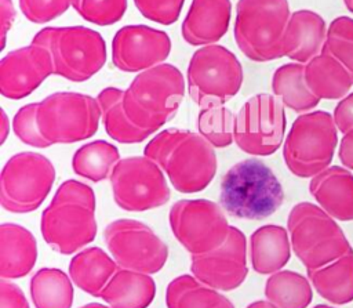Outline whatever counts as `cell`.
<instances>
[{"mask_svg":"<svg viewBox=\"0 0 353 308\" xmlns=\"http://www.w3.org/2000/svg\"><path fill=\"white\" fill-rule=\"evenodd\" d=\"M97 99L101 106V122L112 139L120 144H139L152 135L130 120L124 109V90L105 87L98 93Z\"/></svg>","mask_w":353,"mask_h":308,"instance_id":"obj_27","label":"cell"},{"mask_svg":"<svg viewBox=\"0 0 353 308\" xmlns=\"http://www.w3.org/2000/svg\"><path fill=\"white\" fill-rule=\"evenodd\" d=\"M343 3H345V7L353 14V0H343Z\"/></svg>","mask_w":353,"mask_h":308,"instance_id":"obj_48","label":"cell"},{"mask_svg":"<svg viewBox=\"0 0 353 308\" xmlns=\"http://www.w3.org/2000/svg\"><path fill=\"white\" fill-rule=\"evenodd\" d=\"M334 122L338 131L346 134L353 128V93L346 95L334 109Z\"/></svg>","mask_w":353,"mask_h":308,"instance_id":"obj_41","label":"cell"},{"mask_svg":"<svg viewBox=\"0 0 353 308\" xmlns=\"http://www.w3.org/2000/svg\"><path fill=\"white\" fill-rule=\"evenodd\" d=\"M291 247L306 271L319 269L338 258L353 254L342 228L320 206L296 203L287 218Z\"/></svg>","mask_w":353,"mask_h":308,"instance_id":"obj_5","label":"cell"},{"mask_svg":"<svg viewBox=\"0 0 353 308\" xmlns=\"http://www.w3.org/2000/svg\"><path fill=\"white\" fill-rule=\"evenodd\" d=\"M305 80L319 99H339L353 86L346 68L325 50L305 64Z\"/></svg>","mask_w":353,"mask_h":308,"instance_id":"obj_26","label":"cell"},{"mask_svg":"<svg viewBox=\"0 0 353 308\" xmlns=\"http://www.w3.org/2000/svg\"><path fill=\"white\" fill-rule=\"evenodd\" d=\"M156 296V282L148 273L119 268L101 291L112 308H148Z\"/></svg>","mask_w":353,"mask_h":308,"instance_id":"obj_24","label":"cell"},{"mask_svg":"<svg viewBox=\"0 0 353 308\" xmlns=\"http://www.w3.org/2000/svg\"><path fill=\"white\" fill-rule=\"evenodd\" d=\"M186 83L182 72L163 62L139 72L124 90V109L141 130L154 134L178 112Z\"/></svg>","mask_w":353,"mask_h":308,"instance_id":"obj_3","label":"cell"},{"mask_svg":"<svg viewBox=\"0 0 353 308\" xmlns=\"http://www.w3.org/2000/svg\"><path fill=\"white\" fill-rule=\"evenodd\" d=\"M290 17L288 0H239L233 26L237 47L254 62L284 57L283 36Z\"/></svg>","mask_w":353,"mask_h":308,"instance_id":"obj_7","label":"cell"},{"mask_svg":"<svg viewBox=\"0 0 353 308\" xmlns=\"http://www.w3.org/2000/svg\"><path fill=\"white\" fill-rule=\"evenodd\" d=\"M51 75H54V68L50 54L46 48L30 43L1 58L0 93L8 99H22Z\"/></svg>","mask_w":353,"mask_h":308,"instance_id":"obj_18","label":"cell"},{"mask_svg":"<svg viewBox=\"0 0 353 308\" xmlns=\"http://www.w3.org/2000/svg\"><path fill=\"white\" fill-rule=\"evenodd\" d=\"M188 91L201 108L226 104L241 88L244 72L240 61L229 48L210 44L197 48L190 57Z\"/></svg>","mask_w":353,"mask_h":308,"instance_id":"obj_9","label":"cell"},{"mask_svg":"<svg viewBox=\"0 0 353 308\" xmlns=\"http://www.w3.org/2000/svg\"><path fill=\"white\" fill-rule=\"evenodd\" d=\"M143 155L154 160L181 193L204 191L216 174L214 146L199 133L165 128L145 146Z\"/></svg>","mask_w":353,"mask_h":308,"instance_id":"obj_1","label":"cell"},{"mask_svg":"<svg viewBox=\"0 0 353 308\" xmlns=\"http://www.w3.org/2000/svg\"><path fill=\"white\" fill-rule=\"evenodd\" d=\"M175 239L190 256L203 254L221 246L230 229L226 211L208 199H182L168 213Z\"/></svg>","mask_w":353,"mask_h":308,"instance_id":"obj_13","label":"cell"},{"mask_svg":"<svg viewBox=\"0 0 353 308\" xmlns=\"http://www.w3.org/2000/svg\"><path fill=\"white\" fill-rule=\"evenodd\" d=\"M72 7L87 22L109 26L124 17L127 0H72Z\"/></svg>","mask_w":353,"mask_h":308,"instance_id":"obj_36","label":"cell"},{"mask_svg":"<svg viewBox=\"0 0 353 308\" xmlns=\"http://www.w3.org/2000/svg\"><path fill=\"white\" fill-rule=\"evenodd\" d=\"M170 52V36L148 25H125L112 39V64L127 73H139L160 65Z\"/></svg>","mask_w":353,"mask_h":308,"instance_id":"obj_17","label":"cell"},{"mask_svg":"<svg viewBox=\"0 0 353 308\" xmlns=\"http://www.w3.org/2000/svg\"><path fill=\"white\" fill-rule=\"evenodd\" d=\"M57 177L52 162L37 152L12 155L0 174V203L10 213L34 211L48 196Z\"/></svg>","mask_w":353,"mask_h":308,"instance_id":"obj_11","label":"cell"},{"mask_svg":"<svg viewBox=\"0 0 353 308\" xmlns=\"http://www.w3.org/2000/svg\"><path fill=\"white\" fill-rule=\"evenodd\" d=\"M313 308H335V307H331V305H327V304H317Z\"/></svg>","mask_w":353,"mask_h":308,"instance_id":"obj_49","label":"cell"},{"mask_svg":"<svg viewBox=\"0 0 353 308\" xmlns=\"http://www.w3.org/2000/svg\"><path fill=\"white\" fill-rule=\"evenodd\" d=\"M338 144L332 115L314 110L299 115L283 144V159L299 178H313L330 167Z\"/></svg>","mask_w":353,"mask_h":308,"instance_id":"obj_8","label":"cell"},{"mask_svg":"<svg viewBox=\"0 0 353 308\" xmlns=\"http://www.w3.org/2000/svg\"><path fill=\"white\" fill-rule=\"evenodd\" d=\"M120 160V153L116 145L95 139L81 145L72 157V169L74 174L99 182L110 177L116 163Z\"/></svg>","mask_w":353,"mask_h":308,"instance_id":"obj_32","label":"cell"},{"mask_svg":"<svg viewBox=\"0 0 353 308\" xmlns=\"http://www.w3.org/2000/svg\"><path fill=\"white\" fill-rule=\"evenodd\" d=\"M291 249L290 233L284 227L266 224L256 228L248 240L252 269L261 275L281 271L290 261Z\"/></svg>","mask_w":353,"mask_h":308,"instance_id":"obj_23","label":"cell"},{"mask_svg":"<svg viewBox=\"0 0 353 308\" xmlns=\"http://www.w3.org/2000/svg\"><path fill=\"white\" fill-rule=\"evenodd\" d=\"M245 308H277V307L268 300H258V301L248 304Z\"/></svg>","mask_w":353,"mask_h":308,"instance_id":"obj_45","label":"cell"},{"mask_svg":"<svg viewBox=\"0 0 353 308\" xmlns=\"http://www.w3.org/2000/svg\"><path fill=\"white\" fill-rule=\"evenodd\" d=\"M306 273L314 290L331 304L345 305L353 301V254Z\"/></svg>","mask_w":353,"mask_h":308,"instance_id":"obj_28","label":"cell"},{"mask_svg":"<svg viewBox=\"0 0 353 308\" xmlns=\"http://www.w3.org/2000/svg\"><path fill=\"white\" fill-rule=\"evenodd\" d=\"M284 202L283 186L259 159H244L233 164L219 184V204L232 217L265 220Z\"/></svg>","mask_w":353,"mask_h":308,"instance_id":"obj_4","label":"cell"},{"mask_svg":"<svg viewBox=\"0 0 353 308\" xmlns=\"http://www.w3.org/2000/svg\"><path fill=\"white\" fill-rule=\"evenodd\" d=\"M0 25H1V50L6 47L8 30L12 28V23L17 17L15 7L12 0H0Z\"/></svg>","mask_w":353,"mask_h":308,"instance_id":"obj_42","label":"cell"},{"mask_svg":"<svg viewBox=\"0 0 353 308\" xmlns=\"http://www.w3.org/2000/svg\"><path fill=\"white\" fill-rule=\"evenodd\" d=\"M138 11L149 21L172 25L181 15L185 0H134Z\"/></svg>","mask_w":353,"mask_h":308,"instance_id":"obj_39","label":"cell"},{"mask_svg":"<svg viewBox=\"0 0 353 308\" xmlns=\"http://www.w3.org/2000/svg\"><path fill=\"white\" fill-rule=\"evenodd\" d=\"M119 265L101 247H87L77 251L69 262V276L83 291L99 297Z\"/></svg>","mask_w":353,"mask_h":308,"instance_id":"obj_25","label":"cell"},{"mask_svg":"<svg viewBox=\"0 0 353 308\" xmlns=\"http://www.w3.org/2000/svg\"><path fill=\"white\" fill-rule=\"evenodd\" d=\"M309 192L332 218L353 221V174L341 166H330L309 182Z\"/></svg>","mask_w":353,"mask_h":308,"instance_id":"obj_21","label":"cell"},{"mask_svg":"<svg viewBox=\"0 0 353 308\" xmlns=\"http://www.w3.org/2000/svg\"><path fill=\"white\" fill-rule=\"evenodd\" d=\"M103 240L119 268L152 275L168 260L165 242L138 220L119 218L109 222L103 229Z\"/></svg>","mask_w":353,"mask_h":308,"instance_id":"obj_14","label":"cell"},{"mask_svg":"<svg viewBox=\"0 0 353 308\" xmlns=\"http://www.w3.org/2000/svg\"><path fill=\"white\" fill-rule=\"evenodd\" d=\"M29 291L34 308H72L73 282L59 268H41L34 272Z\"/></svg>","mask_w":353,"mask_h":308,"instance_id":"obj_30","label":"cell"},{"mask_svg":"<svg viewBox=\"0 0 353 308\" xmlns=\"http://www.w3.org/2000/svg\"><path fill=\"white\" fill-rule=\"evenodd\" d=\"M325 22L312 10L291 12L283 36V54L299 64H307L321 54L327 39Z\"/></svg>","mask_w":353,"mask_h":308,"instance_id":"obj_20","label":"cell"},{"mask_svg":"<svg viewBox=\"0 0 353 308\" xmlns=\"http://www.w3.org/2000/svg\"><path fill=\"white\" fill-rule=\"evenodd\" d=\"M0 308H30L29 302L18 285L0 280Z\"/></svg>","mask_w":353,"mask_h":308,"instance_id":"obj_40","label":"cell"},{"mask_svg":"<svg viewBox=\"0 0 353 308\" xmlns=\"http://www.w3.org/2000/svg\"><path fill=\"white\" fill-rule=\"evenodd\" d=\"M109 180L114 203L125 211L157 209L171 198L164 171L145 155L120 159Z\"/></svg>","mask_w":353,"mask_h":308,"instance_id":"obj_12","label":"cell"},{"mask_svg":"<svg viewBox=\"0 0 353 308\" xmlns=\"http://www.w3.org/2000/svg\"><path fill=\"white\" fill-rule=\"evenodd\" d=\"M196 127L214 148H226L234 142L236 115L225 105L207 106L199 112Z\"/></svg>","mask_w":353,"mask_h":308,"instance_id":"obj_34","label":"cell"},{"mask_svg":"<svg viewBox=\"0 0 353 308\" xmlns=\"http://www.w3.org/2000/svg\"><path fill=\"white\" fill-rule=\"evenodd\" d=\"M79 308H112L109 305H103V304H99V302H88V304H84Z\"/></svg>","mask_w":353,"mask_h":308,"instance_id":"obj_47","label":"cell"},{"mask_svg":"<svg viewBox=\"0 0 353 308\" xmlns=\"http://www.w3.org/2000/svg\"><path fill=\"white\" fill-rule=\"evenodd\" d=\"M37 260V242L25 227L14 222L0 225V276L18 279L26 276Z\"/></svg>","mask_w":353,"mask_h":308,"instance_id":"obj_22","label":"cell"},{"mask_svg":"<svg viewBox=\"0 0 353 308\" xmlns=\"http://www.w3.org/2000/svg\"><path fill=\"white\" fill-rule=\"evenodd\" d=\"M11 130V123L8 120V116L4 109H1V126H0V144L3 145L8 137V133Z\"/></svg>","mask_w":353,"mask_h":308,"instance_id":"obj_44","label":"cell"},{"mask_svg":"<svg viewBox=\"0 0 353 308\" xmlns=\"http://www.w3.org/2000/svg\"><path fill=\"white\" fill-rule=\"evenodd\" d=\"M272 91L284 106L296 113H307L320 99L309 90L305 80V65L299 62L279 66L272 76Z\"/></svg>","mask_w":353,"mask_h":308,"instance_id":"obj_29","label":"cell"},{"mask_svg":"<svg viewBox=\"0 0 353 308\" xmlns=\"http://www.w3.org/2000/svg\"><path fill=\"white\" fill-rule=\"evenodd\" d=\"M214 308H234V305H233V302H232L228 297L223 296V298L221 300V302L216 304Z\"/></svg>","mask_w":353,"mask_h":308,"instance_id":"obj_46","label":"cell"},{"mask_svg":"<svg viewBox=\"0 0 353 308\" xmlns=\"http://www.w3.org/2000/svg\"><path fill=\"white\" fill-rule=\"evenodd\" d=\"M263 293L277 308H307L313 298L309 278L290 269L272 273L266 279Z\"/></svg>","mask_w":353,"mask_h":308,"instance_id":"obj_31","label":"cell"},{"mask_svg":"<svg viewBox=\"0 0 353 308\" xmlns=\"http://www.w3.org/2000/svg\"><path fill=\"white\" fill-rule=\"evenodd\" d=\"M284 105L276 95L256 94L236 115L234 142L251 156L273 155L285 137Z\"/></svg>","mask_w":353,"mask_h":308,"instance_id":"obj_15","label":"cell"},{"mask_svg":"<svg viewBox=\"0 0 353 308\" xmlns=\"http://www.w3.org/2000/svg\"><path fill=\"white\" fill-rule=\"evenodd\" d=\"M37 106L39 102H32L19 108L12 117V131L19 141L29 146L48 148L51 145L46 141L37 124Z\"/></svg>","mask_w":353,"mask_h":308,"instance_id":"obj_37","label":"cell"},{"mask_svg":"<svg viewBox=\"0 0 353 308\" xmlns=\"http://www.w3.org/2000/svg\"><path fill=\"white\" fill-rule=\"evenodd\" d=\"M230 0H192L181 26L183 40L196 47L215 44L230 25Z\"/></svg>","mask_w":353,"mask_h":308,"instance_id":"obj_19","label":"cell"},{"mask_svg":"<svg viewBox=\"0 0 353 308\" xmlns=\"http://www.w3.org/2000/svg\"><path fill=\"white\" fill-rule=\"evenodd\" d=\"M99 119L98 99L81 93L57 91L39 101L37 106V124L50 145L73 144L92 137Z\"/></svg>","mask_w":353,"mask_h":308,"instance_id":"obj_10","label":"cell"},{"mask_svg":"<svg viewBox=\"0 0 353 308\" xmlns=\"http://www.w3.org/2000/svg\"><path fill=\"white\" fill-rule=\"evenodd\" d=\"M222 298L218 290L188 273L174 278L165 290L167 308H214Z\"/></svg>","mask_w":353,"mask_h":308,"instance_id":"obj_33","label":"cell"},{"mask_svg":"<svg viewBox=\"0 0 353 308\" xmlns=\"http://www.w3.org/2000/svg\"><path fill=\"white\" fill-rule=\"evenodd\" d=\"M190 272L201 283L218 291H230L241 286L248 275L245 235L230 225L221 246L192 256Z\"/></svg>","mask_w":353,"mask_h":308,"instance_id":"obj_16","label":"cell"},{"mask_svg":"<svg viewBox=\"0 0 353 308\" xmlns=\"http://www.w3.org/2000/svg\"><path fill=\"white\" fill-rule=\"evenodd\" d=\"M30 43L47 50L54 75L73 83L91 79L102 69L108 58L102 35L81 25L43 28Z\"/></svg>","mask_w":353,"mask_h":308,"instance_id":"obj_6","label":"cell"},{"mask_svg":"<svg viewBox=\"0 0 353 308\" xmlns=\"http://www.w3.org/2000/svg\"><path fill=\"white\" fill-rule=\"evenodd\" d=\"M338 156L341 163L346 169L353 170V128L349 130L346 134H343L339 144Z\"/></svg>","mask_w":353,"mask_h":308,"instance_id":"obj_43","label":"cell"},{"mask_svg":"<svg viewBox=\"0 0 353 308\" xmlns=\"http://www.w3.org/2000/svg\"><path fill=\"white\" fill-rule=\"evenodd\" d=\"M23 17L33 23H47L61 17L72 6V0H18Z\"/></svg>","mask_w":353,"mask_h":308,"instance_id":"obj_38","label":"cell"},{"mask_svg":"<svg viewBox=\"0 0 353 308\" xmlns=\"http://www.w3.org/2000/svg\"><path fill=\"white\" fill-rule=\"evenodd\" d=\"M94 189L77 180L63 181L43 210L40 232L44 242L61 254H72L97 236Z\"/></svg>","mask_w":353,"mask_h":308,"instance_id":"obj_2","label":"cell"},{"mask_svg":"<svg viewBox=\"0 0 353 308\" xmlns=\"http://www.w3.org/2000/svg\"><path fill=\"white\" fill-rule=\"evenodd\" d=\"M336 58L350 73L353 80V18L338 17L327 29L324 48Z\"/></svg>","mask_w":353,"mask_h":308,"instance_id":"obj_35","label":"cell"}]
</instances>
